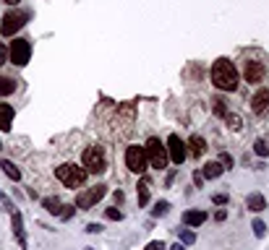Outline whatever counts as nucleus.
Here are the masks:
<instances>
[{
    "instance_id": "nucleus-33",
    "label": "nucleus",
    "mask_w": 269,
    "mask_h": 250,
    "mask_svg": "<svg viewBox=\"0 0 269 250\" xmlns=\"http://www.w3.org/2000/svg\"><path fill=\"white\" fill-rule=\"evenodd\" d=\"M6 60H8V47L0 42V66H6Z\"/></svg>"
},
{
    "instance_id": "nucleus-14",
    "label": "nucleus",
    "mask_w": 269,
    "mask_h": 250,
    "mask_svg": "<svg viewBox=\"0 0 269 250\" xmlns=\"http://www.w3.org/2000/svg\"><path fill=\"white\" fill-rule=\"evenodd\" d=\"M11 122H13V107L0 102V131H11Z\"/></svg>"
},
{
    "instance_id": "nucleus-11",
    "label": "nucleus",
    "mask_w": 269,
    "mask_h": 250,
    "mask_svg": "<svg viewBox=\"0 0 269 250\" xmlns=\"http://www.w3.org/2000/svg\"><path fill=\"white\" fill-rule=\"evenodd\" d=\"M251 109H253V115H259V117L269 112V89H259L256 94H253Z\"/></svg>"
},
{
    "instance_id": "nucleus-4",
    "label": "nucleus",
    "mask_w": 269,
    "mask_h": 250,
    "mask_svg": "<svg viewBox=\"0 0 269 250\" xmlns=\"http://www.w3.org/2000/svg\"><path fill=\"white\" fill-rule=\"evenodd\" d=\"M84 169L94 172V175H99V172L107 169V159H104V151L99 146H89L84 151Z\"/></svg>"
},
{
    "instance_id": "nucleus-25",
    "label": "nucleus",
    "mask_w": 269,
    "mask_h": 250,
    "mask_svg": "<svg viewBox=\"0 0 269 250\" xmlns=\"http://www.w3.org/2000/svg\"><path fill=\"white\" fill-rule=\"evenodd\" d=\"M253 151H256L259 156H266V154H269V146H266V141H261V138H259L256 144H253Z\"/></svg>"
},
{
    "instance_id": "nucleus-36",
    "label": "nucleus",
    "mask_w": 269,
    "mask_h": 250,
    "mask_svg": "<svg viewBox=\"0 0 269 250\" xmlns=\"http://www.w3.org/2000/svg\"><path fill=\"white\" fill-rule=\"evenodd\" d=\"M225 216H228V214H225V209H222V211H217V214H214V219H217V222H222V219H225Z\"/></svg>"
},
{
    "instance_id": "nucleus-26",
    "label": "nucleus",
    "mask_w": 269,
    "mask_h": 250,
    "mask_svg": "<svg viewBox=\"0 0 269 250\" xmlns=\"http://www.w3.org/2000/svg\"><path fill=\"white\" fill-rule=\"evenodd\" d=\"M181 240H183V245H191V242H196V234L191 229H181Z\"/></svg>"
},
{
    "instance_id": "nucleus-37",
    "label": "nucleus",
    "mask_w": 269,
    "mask_h": 250,
    "mask_svg": "<svg viewBox=\"0 0 269 250\" xmlns=\"http://www.w3.org/2000/svg\"><path fill=\"white\" fill-rule=\"evenodd\" d=\"M3 3H8V6H19L21 0H3Z\"/></svg>"
},
{
    "instance_id": "nucleus-19",
    "label": "nucleus",
    "mask_w": 269,
    "mask_h": 250,
    "mask_svg": "<svg viewBox=\"0 0 269 250\" xmlns=\"http://www.w3.org/2000/svg\"><path fill=\"white\" fill-rule=\"evenodd\" d=\"M42 206L47 209L50 214L58 216V214H61V209H63V203H61V198H52V196H50V198H44V201H42Z\"/></svg>"
},
{
    "instance_id": "nucleus-17",
    "label": "nucleus",
    "mask_w": 269,
    "mask_h": 250,
    "mask_svg": "<svg viewBox=\"0 0 269 250\" xmlns=\"http://www.w3.org/2000/svg\"><path fill=\"white\" fill-rule=\"evenodd\" d=\"M188 144H191V154H193V156H201V154L206 151V141H204L201 136H193Z\"/></svg>"
},
{
    "instance_id": "nucleus-2",
    "label": "nucleus",
    "mask_w": 269,
    "mask_h": 250,
    "mask_svg": "<svg viewBox=\"0 0 269 250\" xmlns=\"http://www.w3.org/2000/svg\"><path fill=\"white\" fill-rule=\"evenodd\" d=\"M86 175L89 172L84 167H76V164H61L55 169V177L61 180L66 188H81L86 182Z\"/></svg>"
},
{
    "instance_id": "nucleus-23",
    "label": "nucleus",
    "mask_w": 269,
    "mask_h": 250,
    "mask_svg": "<svg viewBox=\"0 0 269 250\" xmlns=\"http://www.w3.org/2000/svg\"><path fill=\"white\" fill-rule=\"evenodd\" d=\"M251 227H253V234H256L259 240H261L264 234H266V224L261 222V219H253V224H251Z\"/></svg>"
},
{
    "instance_id": "nucleus-21",
    "label": "nucleus",
    "mask_w": 269,
    "mask_h": 250,
    "mask_svg": "<svg viewBox=\"0 0 269 250\" xmlns=\"http://www.w3.org/2000/svg\"><path fill=\"white\" fill-rule=\"evenodd\" d=\"M13 89H16V81H13V78H0V97L13 94Z\"/></svg>"
},
{
    "instance_id": "nucleus-1",
    "label": "nucleus",
    "mask_w": 269,
    "mask_h": 250,
    "mask_svg": "<svg viewBox=\"0 0 269 250\" xmlns=\"http://www.w3.org/2000/svg\"><path fill=\"white\" fill-rule=\"evenodd\" d=\"M212 84L222 91H235L238 89V71L228 57H220L212 66Z\"/></svg>"
},
{
    "instance_id": "nucleus-3",
    "label": "nucleus",
    "mask_w": 269,
    "mask_h": 250,
    "mask_svg": "<svg viewBox=\"0 0 269 250\" xmlns=\"http://www.w3.org/2000/svg\"><path fill=\"white\" fill-rule=\"evenodd\" d=\"M144 154H146V162L149 167H154V169H165L168 167V146H162L159 144V138H149L146 141V146H144Z\"/></svg>"
},
{
    "instance_id": "nucleus-6",
    "label": "nucleus",
    "mask_w": 269,
    "mask_h": 250,
    "mask_svg": "<svg viewBox=\"0 0 269 250\" xmlns=\"http://www.w3.org/2000/svg\"><path fill=\"white\" fill-rule=\"evenodd\" d=\"M26 19H29V13H24V11H8V13L3 16V24H0L3 37H13V34H16V31L26 24Z\"/></svg>"
},
{
    "instance_id": "nucleus-15",
    "label": "nucleus",
    "mask_w": 269,
    "mask_h": 250,
    "mask_svg": "<svg viewBox=\"0 0 269 250\" xmlns=\"http://www.w3.org/2000/svg\"><path fill=\"white\" fill-rule=\"evenodd\" d=\"M246 206H248V211H261V209H266V198L261 193H251L246 198Z\"/></svg>"
},
{
    "instance_id": "nucleus-39",
    "label": "nucleus",
    "mask_w": 269,
    "mask_h": 250,
    "mask_svg": "<svg viewBox=\"0 0 269 250\" xmlns=\"http://www.w3.org/2000/svg\"><path fill=\"white\" fill-rule=\"evenodd\" d=\"M0 149H3V144H0Z\"/></svg>"
},
{
    "instance_id": "nucleus-12",
    "label": "nucleus",
    "mask_w": 269,
    "mask_h": 250,
    "mask_svg": "<svg viewBox=\"0 0 269 250\" xmlns=\"http://www.w3.org/2000/svg\"><path fill=\"white\" fill-rule=\"evenodd\" d=\"M11 229H13V237H16L19 247H26V229H24V216L16 211L11 219Z\"/></svg>"
},
{
    "instance_id": "nucleus-30",
    "label": "nucleus",
    "mask_w": 269,
    "mask_h": 250,
    "mask_svg": "<svg viewBox=\"0 0 269 250\" xmlns=\"http://www.w3.org/2000/svg\"><path fill=\"white\" fill-rule=\"evenodd\" d=\"M104 214H107V219H113V222H121V219H123V214L118 211V209H107Z\"/></svg>"
},
{
    "instance_id": "nucleus-24",
    "label": "nucleus",
    "mask_w": 269,
    "mask_h": 250,
    "mask_svg": "<svg viewBox=\"0 0 269 250\" xmlns=\"http://www.w3.org/2000/svg\"><path fill=\"white\" fill-rule=\"evenodd\" d=\"M168 211H170V203H168V201H159L157 206L152 209V214H154V216H168Z\"/></svg>"
},
{
    "instance_id": "nucleus-35",
    "label": "nucleus",
    "mask_w": 269,
    "mask_h": 250,
    "mask_svg": "<svg viewBox=\"0 0 269 250\" xmlns=\"http://www.w3.org/2000/svg\"><path fill=\"white\" fill-rule=\"evenodd\" d=\"M86 232H89V234H97V232H102V227H99V224H89Z\"/></svg>"
},
{
    "instance_id": "nucleus-7",
    "label": "nucleus",
    "mask_w": 269,
    "mask_h": 250,
    "mask_svg": "<svg viewBox=\"0 0 269 250\" xmlns=\"http://www.w3.org/2000/svg\"><path fill=\"white\" fill-rule=\"evenodd\" d=\"M146 154H144V149L141 146H128L126 149V167L131 169V172H136V175H144L146 172Z\"/></svg>"
},
{
    "instance_id": "nucleus-27",
    "label": "nucleus",
    "mask_w": 269,
    "mask_h": 250,
    "mask_svg": "<svg viewBox=\"0 0 269 250\" xmlns=\"http://www.w3.org/2000/svg\"><path fill=\"white\" fill-rule=\"evenodd\" d=\"M225 117H228V122H230V128H233V131L241 128V117H238V115H230V112H228Z\"/></svg>"
},
{
    "instance_id": "nucleus-13",
    "label": "nucleus",
    "mask_w": 269,
    "mask_h": 250,
    "mask_svg": "<svg viewBox=\"0 0 269 250\" xmlns=\"http://www.w3.org/2000/svg\"><path fill=\"white\" fill-rule=\"evenodd\" d=\"M204 222H206V214H204V211L191 209V211L183 214V224H186V227H201Z\"/></svg>"
},
{
    "instance_id": "nucleus-5",
    "label": "nucleus",
    "mask_w": 269,
    "mask_h": 250,
    "mask_svg": "<svg viewBox=\"0 0 269 250\" xmlns=\"http://www.w3.org/2000/svg\"><path fill=\"white\" fill-rule=\"evenodd\" d=\"M8 57H11L13 66L24 68L29 62V57H32V44H29V39H13V44L8 47Z\"/></svg>"
},
{
    "instance_id": "nucleus-28",
    "label": "nucleus",
    "mask_w": 269,
    "mask_h": 250,
    "mask_svg": "<svg viewBox=\"0 0 269 250\" xmlns=\"http://www.w3.org/2000/svg\"><path fill=\"white\" fill-rule=\"evenodd\" d=\"M220 164H225L222 169H233V156H230V154H222V156H220Z\"/></svg>"
},
{
    "instance_id": "nucleus-32",
    "label": "nucleus",
    "mask_w": 269,
    "mask_h": 250,
    "mask_svg": "<svg viewBox=\"0 0 269 250\" xmlns=\"http://www.w3.org/2000/svg\"><path fill=\"white\" fill-rule=\"evenodd\" d=\"M73 209H76V206H63L58 216H61V219H71V216H73Z\"/></svg>"
},
{
    "instance_id": "nucleus-40",
    "label": "nucleus",
    "mask_w": 269,
    "mask_h": 250,
    "mask_svg": "<svg viewBox=\"0 0 269 250\" xmlns=\"http://www.w3.org/2000/svg\"><path fill=\"white\" fill-rule=\"evenodd\" d=\"M86 250H92V247H86Z\"/></svg>"
},
{
    "instance_id": "nucleus-8",
    "label": "nucleus",
    "mask_w": 269,
    "mask_h": 250,
    "mask_svg": "<svg viewBox=\"0 0 269 250\" xmlns=\"http://www.w3.org/2000/svg\"><path fill=\"white\" fill-rule=\"evenodd\" d=\"M104 193H107V191H104V185H94V188H86V191L84 193H79L76 196V206L79 209H92V206H97V201H102L104 198Z\"/></svg>"
},
{
    "instance_id": "nucleus-31",
    "label": "nucleus",
    "mask_w": 269,
    "mask_h": 250,
    "mask_svg": "<svg viewBox=\"0 0 269 250\" xmlns=\"http://www.w3.org/2000/svg\"><path fill=\"white\" fill-rule=\"evenodd\" d=\"M144 250H168V247H165V242H162V240H154V242H149Z\"/></svg>"
},
{
    "instance_id": "nucleus-38",
    "label": "nucleus",
    "mask_w": 269,
    "mask_h": 250,
    "mask_svg": "<svg viewBox=\"0 0 269 250\" xmlns=\"http://www.w3.org/2000/svg\"><path fill=\"white\" fill-rule=\"evenodd\" d=\"M170 250H186V247H183V245H181V242H175V245H173V247H170Z\"/></svg>"
},
{
    "instance_id": "nucleus-34",
    "label": "nucleus",
    "mask_w": 269,
    "mask_h": 250,
    "mask_svg": "<svg viewBox=\"0 0 269 250\" xmlns=\"http://www.w3.org/2000/svg\"><path fill=\"white\" fill-rule=\"evenodd\" d=\"M193 182H196L199 188L204 185V175H201V172H199V169H196V172H193Z\"/></svg>"
},
{
    "instance_id": "nucleus-20",
    "label": "nucleus",
    "mask_w": 269,
    "mask_h": 250,
    "mask_svg": "<svg viewBox=\"0 0 269 250\" xmlns=\"http://www.w3.org/2000/svg\"><path fill=\"white\" fill-rule=\"evenodd\" d=\"M136 193H139V206H146V203H149V180H141V182H139Z\"/></svg>"
},
{
    "instance_id": "nucleus-18",
    "label": "nucleus",
    "mask_w": 269,
    "mask_h": 250,
    "mask_svg": "<svg viewBox=\"0 0 269 250\" xmlns=\"http://www.w3.org/2000/svg\"><path fill=\"white\" fill-rule=\"evenodd\" d=\"M0 167H3V172L11 177V180H21V172H19V167L13 164V162H8V159H3L0 162Z\"/></svg>"
},
{
    "instance_id": "nucleus-10",
    "label": "nucleus",
    "mask_w": 269,
    "mask_h": 250,
    "mask_svg": "<svg viewBox=\"0 0 269 250\" xmlns=\"http://www.w3.org/2000/svg\"><path fill=\"white\" fill-rule=\"evenodd\" d=\"M243 78L248 84H259L261 78H264V62L259 60H248L246 66H243Z\"/></svg>"
},
{
    "instance_id": "nucleus-29",
    "label": "nucleus",
    "mask_w": 269,
    "mask_h": 250,
    "mask_svg": "<svg viewBox=\"0 0 269 250\" xmlns=\"http://www.w3.org/2000/svg\"><path fill=\"white\" fill-rule=\"evenodd\" d=\"M212 201H214V203H217V206H225V203H228V201H230V198H228V196H225V193H214V196H212Z\"/></svg>"
},
{
    "instance_id": "nucleus-22",
    "label": "nucleus",
    "mask_w": 269,
    "mask_h": 250,
    "mask_svg": "<svg viewBox=\"0 0 269 250\" xmlns=\"http://www.w3.org/2000/svg\"><path fill=\"white\" fill-rule=\"evenodd\" d=\"M214 112H217L220 117H225V115H228V102L222 99V97H217V99H214Z\"/></svg>"
},
{
    "instance_id": "nucleus-9",
    "label": "nucleus",
    "mask_w": 269,
    "mask_h": 250,
    "mask_svg": "<svg viewBox=\"0 0 269 250\" xmlns=\"http://www.w3.org/2000/svg\"><path fill=\"white\" fill-rule=\"evenodd\" d=\"M168 156H170V162H175V164H183L186 162V156H188V151H186V144L181 141V136H170L168 138Z\"/></svg>"
},
{
    "instance_id": "nucleus-16",
    "label": "nucleus",
    "mask_w": 269,
    "mask_h": 250,
    "mask_svg": "<svg viewBox=\"0 0 269 250\" xmlns=\"http://www.w3.org/2000/svg\"><path fill=\"white\" fill-rule=\"evenodd\" d=\"M204 177H209V180H214V177H220L222 175V164L220 162H206L204 164V172H201Z\"/></svg>"
}]
</instances>
